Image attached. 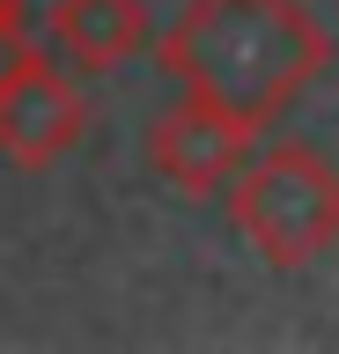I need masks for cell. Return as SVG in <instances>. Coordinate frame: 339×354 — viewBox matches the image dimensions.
Instances as JSON below:
<instances>
[{
	"instance_id": "6da1fadb",
	"label": "cell",
	"mask_w": 339,
	"mask_h": 354,
	"mask_svg": "<svg viewBox=\"0 0 339 354\" xmlns=\"http://www.w3.org/2000/svg\"><path fill=\"white\" fill-rule=\"evenodd\" d=\"M325 59L332 44L302 0H192L155 37V66L170 82L229 104L251 126H266Z\"/></svg>"
},
{
	"instance_id": "277c9868",
	"label": "cell",
	"mask_w": 339,
	"mask_h": 354,
	"mask_svg": "<svg viewBox=\"0 0 339 354\" xmlns=\"http://www.w3.org/2000/svg\"><path fill=\"white\" fill-rule=\"evenodd\" d=\"M251 133H258L251 118H236L229 104H214L200 88H184L177 104L148 126V162H155L162 185H177L184 199H206V192H222L229 170L251 155Z\"/></svg>"
},
{
	"instance_id": "7a4b0ae2",
	"label": "cell",
	"mask_w": 339,
	"mask_h": 354,
	"mask_svg": "<svg viewBox=\"0 0 339 354\" xmlns=\"http://www.w3.org/2000/svg\"><path fill=\"white\" fill-rule=\"evenodd\" d=\"M222 192H229V229L280 273L310 266L317 251L339 243V170L302 140L244 155Z\"/></svg>"
},
{
	"instance_id": "8992f818",
	"label": "cell",
	"mask_w": 339,
	"mask_h": 354,
	"mask_svg": "<svg viewBox=\"0 0 339 354\" xmlns=\"http://www.w3.org/2000/svg\"><path fill=\"white\" fill-rule=\"evenodd\" d=\"M15 37H23V8H15V0H0V52H8Z\"/></svg>"
},
{
	"instance_id": "3957f363",
	"label": "cell",
	"mask_w": 339,
	"mask_h": 354,
	"mask_svg": "<svg viewBox=\"0 0 339 354\" xmlns=\"http://www.w3.org/2000/svg\"><path fill=\"white\" fill-rule=\"evenodd\" d=\"M89 133V104L45 44L15 37L0 52V162L15 170H52L59 155Z\"/></svg>"
},
{
	"instance_id": "5b68a950",
	"label": "cell",
	"mask_w": 339,
	"mask_h": 354,
	"mask_svg": "<svg viewBox=\"0 0 339 354\" xmlns=\"http://www.w3.org/2000/svg\"><path fill=\"white\" fill-rule=\"evenodd\" d=\"M45 44L59 66L111 74L148 44V8L140 0H52L45 8Z\"/></svg>"
}]
</instances>
